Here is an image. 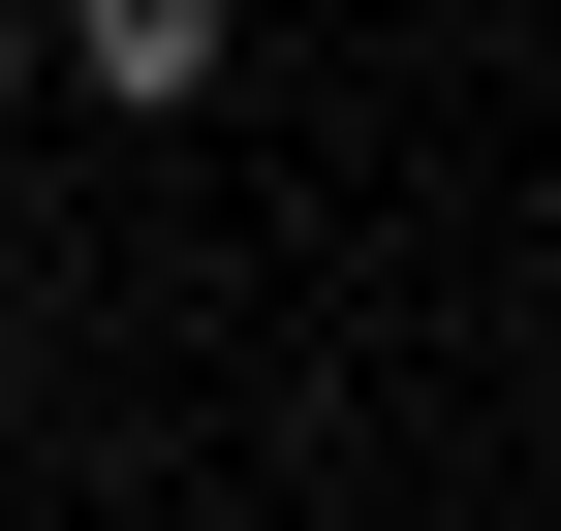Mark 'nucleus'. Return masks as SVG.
<instances>
[{
	"label": "nucleus",
	"mask_w": 561,
	"mask_h": 531,
	"mask_svg": "<svg viewBox=\"0 0 561 531\" xmlns=\"http://www.w3.org/2000/svg\"><path fill=\"white\" fill-rule=\"evenodd\" d=\"M219 32H250V0H32V63H62L94 125H187V94H219Z\"/></svg>",
	"instance_id": "f257e3e1"
},
{
	"label": "nucleus",
	"mask_w": 561,
	"mask_h": 531,
	"mask_svg": "<svg viewBox=\"0 0 561 531\" xmlns=\"http://www.w3.org/2000/svg\"><path fill=\"white\" fill-rule=\"evenodd\" d=\"M0 125H32V32H0Z\"/></svg>",
	"instance_id": "f03ea898"
}]
</instances>
